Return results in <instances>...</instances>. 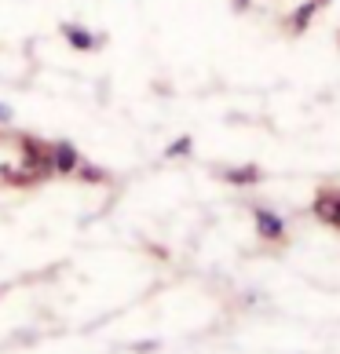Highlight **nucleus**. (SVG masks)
<instances>
[{"instance_id":"3","label":"nucleus","mask_w":340,"mask_h":354,"mask_svg":"<svg viewBox=\"0 0 340 354\" xmlns=\"http://www.w3.org/2000/svg\"><path fill=\"white\" fill-rule=\"evenodd\" d=\"M62 37H66V44L77 48V51H88V48H96V44H99V37H96V33H88L84 26H77V22H66V26H62Z\"/></svg>"},{"instance_id":"2","label":"nucleus","mask_w":340,"mask_h":354,"mask_svg":"<svg viewBox=\"0 0 340 354\" xmlns=\"http://www.w3.org/2000/svg\"><path fill=\"white\" fill-rule=\"evenodd\" d=\"M81 165V157H77V147L73 142H55L51 147V168L62 176V172H73V168Z\"/></svg>"},{"instance_id":"8","label":"nucleus","mask_w":340,"mask_h":354,"mask_svg":"<svg viewBox=\"0 0 340 354\" xmlns=\"http://www.w3.org/2000/svg\"><path fill=\"white\" fill-rule=\"evenodd\" d=\"M81 179H91V183H102L107 176L99 172V168H91V165H81Z\"/></svg>"},{"instance_id":"9","label":"nucleus","mask_w":340,"mask_h":354,"mask_svg":"<svg viewBox=\"0 0 340 354\" xmlns=\"http://www.w3.org/2000/svg\"><path fill=\"white\" fill-rule=\"evenodd\" d=\"M11 121V106H0V124H8Z\"/></svg>"},{"instance_id":"7","label":"nucleus","mask_w":340,"mask_h":354,"mask_svg":"<svg viewBox=\"0 0 340 354\" xmlns=\"http://www.w3.org/2000/svg\"><path fill=\"white\" fill-rule=\"evenodd\" d=\"M190 147H194V142H190V136H183V139H176L172 147L165 150V157H183V153H190Z\"/></svg>"},{"instance_id":"4","label":"nucleus","mask_w":340,"mask_h":354,"mask_svg":"<svg viewBox=\"0 0 340 354\" xmlns=\"http://www.w3.org/2000/svg\"><path fill=\"white\" fill-rule=\"evenodd\" d=\"M325 4H330V0H304V4H300V8L293 11L289 30H293V33H304L307 26H311V19H315V11H319V8H325Z\"/></svg>"},{"instance_id":"10","label":"nucleus","mask_w":340,"mask_h":354,"mask_svg":"<svg viewBox=\"0 0 340 354\" xmlns=\"http://www.w3.org/2000/svg\"><path fill=\"white\" fill-rule=\"evenodd\" d=\"M231 4H234V8H238V11H245V8H249V4H253V0H231Z\"/></svg>"},{"instance_id":"5","label":"nucleus","mask_w":340,"mask_h":354,"mask_svg":"<svg viewBox=\"0 0 340 354\" xmlns=\"http://www.w3.org/2000/svg\"><path fill=\"white\" fill-rule=\"evenodd\" d=\"M315 216L325 223H340V194H322L315 201Z\"/></svg>"},{"instance_id":"1","label":"nucleus","mask_w":340,"mask_h":354,"mask_svg":"<svg viewBox=\"0 0 340 354\" xmlns=\"http://www.w3.org/2000/svg\"><path fill=\"white\" fill-rule=\"evenodd\" d=\"M256 230H260V238H267V241H282L285 238V219L274 216L271 208H256Z\"/></svg>"},{"instance_id":"6","label":"nucleus","mask_w":340,"mask_h":354,"mask_svg":"<svg viewBox=\"0 0 340 354\" xmlns=\"http://www.w3.org/2000/svg\"><path fill=\"white\" fill-rule=\"evenodd\" d=\"M224 179L227 183H238V187H249V183H260V168H227L224 172Z\"/></svg>"}]
</instances>
